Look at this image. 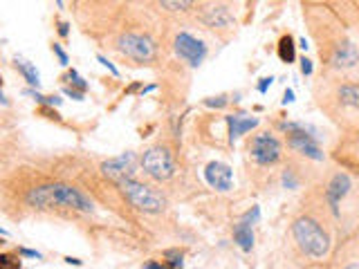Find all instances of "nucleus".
<instances>
[{
  "mask_svg": "<svg viewBox=\"0 0 359 269\" xmlns=\"http://www.w3.org/2000/svg\"><path fill=\"white\" fill-rule=\"evenodd\" d=\"M27 205L34 209H54V207H63V209H72V211H81V214H90L92 211V202L81 193L79 189H74L70 184H45V186H36L27 193Z\"/></svg>",
  "mask_w": 359,
  "mask_h": 269,
  "instance_id": "nucleus-1",
  "label": "nucleus"
},
{
  "mask_svg": "<svg viewBox=\"0 0 359 269\" xmlns=\"http://www.w3.org/2000/svg\"><path fill=\"white\" fill-rule=\"evenodd\" d=\"M321 108L346 128H359V83L344 81L333 85L328 99L321 101Z\"/></svg>",
  "mask_w": 359,
  "mask_h": 269,
  "instance_id": "nucleus-2",
  "label": "nucleus"
},
{
  "mask_svg": "<svg viewBox=\"0 0 359 269\" xmlns=\"http://www.w3.org/2000/svg\"><path fill=\"white\" fill-rule=\"evenodd\" d=\"M292 236H295V243L301 249V254L308 258L321 261L330 252V236L324 229V225L313 216H299L292 223Z\"/></svg>",
  "mask_w": 359,
  "mask_h": 269,
  "instance_id": "nucleus-3",
  "label": "nucleus"
},
{
  "mask_svg": "<svg viewBox=\"0 0 359 269\" xmlns=\"http://www.w3.org/2000/svg\"><path fill=\"white\" fill-rule=\"evenodd\" d=\"M279 128L288 134V146L304 155L306 159L321 162L324 159V150L319 146V134L317 130L304 121H281Z\"/></svg>",
  "mask_w": 359,
  "mask_h": 269,
  "instance_id": "nucleus-4",
  "label": "nucleus"
},
{
  "mask_svg": "<svg viewBox=\"0 0 359 269\" xmlns=\"http://www.w3.org/2000/svg\"><path fill=\"white\" fill-rule=\"evenodd\" d=\"M119 189L130 205L139 211H144V214H159V211H164V207H166V200L162 193H157L153 186L141 184L137 180L119 182Z\"/></svg>",
  "mask_w": 359,
  "mask_h": 269,
  "instance_id": "nucleus-5",
  "label": "nucleus"
},
{
  "mask_svg": "<svg viewBox=\"0 0 359 269\" xmlns=\"http://www.w3.org/2000/svg\"><path fill=\"white\" fill-rule=\"evenodd\" d=\"M321 59H326L328 67L333 70H351L359 63V47L348 38H339V41L321 47Z\"/></svg>",
  "mask_w": 359,
  "mask_h": 269,
  "instance_id": "nucleus-6",
  "label": "nucleus"
},
{
  "mask_svg": "<svg viewBox=\"0 0 359 269\" xmlns=\"http://www.w3.org/2000/svg\"><path fill=\"white\" fill-rule=\"evenodd\" d=\"M247 150H249V157L254 159V164L259 166H274L283 155L281 141L268 130L254 134L247 144Z\"/></svg>",
  "mask_w": 359,
  "mask_h": 269,
  "instance_id": "nucleus-7",
  "label": "nucleus"
},
{
  "mask_svg": "<svg viewBox=\"0 0 359 269\" xmlns=\"http://www.w3.org/2000/svg\"><path fill=\"white\" fill-rule=\"evenodd\" d=\"M141 168L148 177H153L157 182L173 177L175 173V159L171 155V150L166 146H153L141 155Z\"/></svg>",
  "mask_w": 359,
  "mask_h": 269,
  "instance_id": "nucleus-8",
  "label": "nucleus"
},
{
  "mask_svg": "<svg viewBox=\"0 0 359 269\" xmlns=\"http://www.w3.org/2000/svg\"><path fill=\"white\" fill-rule=\"evenodd\" d=\"M119 50L137 63H150L157 54V45L146 34H124L119 38Z\"/></svg>",
  "mask_w": 359,
  "mask_h": 269,
  "instance_id": "nucleus-9",
  "label": "nucleus"
},
{
  "mask_svg": "<svg viewBox=\"0 0 359 269\" xmlns=\"http://www.w3.org/2000/svg\"><path fill=\"white\" fill-rule=\"evenodd\" d=\"M173 47H175V54L180 56V59L186 61L191 67L202 65V61L207 59V45L200 41V38H195L186 32H180L175 36Z\"/></svg>",
  "mask_w": 359,
  "mask_h": 269,
  "instance_id": "nucleus-10",
  "label": "nucleus"
},
{
  "mask_svg": "<svg viewBox=\"0 0 359 269\" xmlns=\"http://www.w3.org/2000/svg\"><path fill=\"white\" fill-rule=\"evenodd\" d=\"M351 189H353V182H351V177L346 175V173L339 171V173H335L333 177H330L324 198H326V205L330 207V211H333L335 218L342 216V209L339 207H342V200L351 193Z\"/></svg>",
  "mask_w": 359,
  "mask_h": 269,
  "instance_id": "nucleus-11",
  "label": "nucleus"
},
{
  "mask_svg": "<svg viewBox=\"0 0 359 269\" xmlns=\"http://www.w3.org/2000/svg\"><path fill=\"white\" fill-rule=\"evenodd\" d=\"M137 164H135V153H121V155L112 157V159H106L101 164V171L103 175L115 180L117 184L124 180H133V173H135Z\"/></svg>",
  "mask_w": 359,
  "mask_h": 269,
  "instance_id": "nucleus-12",
  "label": "nucleus"
},
{
  "mask_svg": "<svg viewBox=\"0 0 359 269\" xmlns=\"http://www.w3.org/2000/svg\"><path fill=\"white\" fill-rule=\"evenodd\" d=\"M231 177H234L231 168L222 164V162H211V164H207V168H204V180L218 191H229Z\"/></svg>",
  "mask_w": 359,
  "mask_h": 269,
  "instance_id": "nucleus-13",
  "label": "nucleus"
},
{
  "mask_svg": "<svg viewBox=\"0 0 359 269\" xmlns=\"http://www.w3.org/2000/svg\"><path fill=\"white\" fill-rule=\"evenodd\" d=\"M202 21L209 27H213V30H225V27H231L234 18L225 5H209L202 12Z\"/></svg>",
  "mask_w": 359,
  "mask_h": 269,
  "instance_id": "nucleus-14",
  "label": "nucleus"
},
{
  "mask_svg": "<svg viewBox=\"0 0 359 269\" xmlns=\"http://www.w3.org/2000/svg\"><path fill=\"white\" fill-rule=\"evenodd\" d=\"M225 121H227V128H229V141H236L240 134L249 132L252 128L259 126V119L247 117V114H229Z\"/></svg>",
  "mask_w": 359,
  "mask_h": 269,
  "instance_id": "nucleus-15",
  "label": "nucleus"
},
{
  "mask_svg": "<svg viewBox=\"0 0 359 269\" xmlns=\"http://www.w3.org/2000/svg\"><path fill=\"white\" fill-rule=\"evenodd\" d=\"M337 159H342L344 164L359 168V132H355V137L346 139L342 146L337 148Z\"/></svg>",
  "mask_w": 359,
  "mask_h": 269,
  "instance_id": "nucleus-16",
  "label": "nucleus"
},
{
  "mask_svg": "<svg viewBox=\"0 0 359 269\" xmlns=\"http://www.w3.org/2000/svg\"><path fill=\"white\" fill-rule=\"evenodd\" d=\"M234 243L238 245L243 252H252L254 247V232H252V225L240 220L238 225L234 227Z\"/></svg>",
  "mask_w": 359,
  "mask_h": 269,
  "instance_id": "nucleus-17",
  "label": "nucleus"
},
{
  "mask_svg": "<svg viewBox=\"0 0 359 269\" xmlns=\"http://www.w3.org/2000/svg\"><path fill=\"white\" fill-rule=\"evenodd\" d=\"M279 59L283 63H288V65L297 61V45H295V38H292L290 34L281 36V41H279Z\"/></svg>",
  "mask_w": 359,
  "mask_h": 269,
  "instance_id": "nucleus-18",
  "label": "nucleus"
},
{
  "mask_svg": "<svg viewBox=\"0 0 359 269\" xmlns=\"http://www.w3.org/2000/svg\"><path fill=\"white\" fill-rule=\"evenodd\" d=\"M14 65H16V70L25 76V81H27V83H30V85H36V88H39L41 76H39V72H36V67H34L32 63H27V61H23V59H16V61H14Z\"/></svg>",
  "mask_w": 359,
  "mask_h": 269,
  "instance_id": "nucleus-19",
  "label": "nucleus"
},
{
  "mask_svg": "<svg viewBox=\"0 0 359 269\" xmlns=\"http://www.w3.org/2000/svg\"><path fill=\"white\" fill-rule=\"evenodd\" d=\"M0 269H21L18 254H0Z\"/></svg>",
  "mask_w": 359,
  "mask_h": 269,
  "instance_id": "nucleus-20",
  "label": "nucleus"
},
{
  "mask_svg": "<svg viewBox=\"0 0 359 269\" xmlns=\"http://www.w3.org/2000/svg\"><path fill=\"white\" fill-rule=\"evenodd\" d=\"M164 263H166L168 269H184L182 254L180 252H164Z\"/></svg>",
  "mask_w": 359,
  "mask_h": 269,
  "instance_id": "nucleus-21",
  "label": "nucleus"
},
{
  "mask_svg": "<svg viewBox=\"0 0 359 269\" xmlns=\"http://www.w3.org/2000/svg\"><path fill=\"white\" fill-rule=\"evenodd\" d=\"M65 79L70 81V88H74V90H79V92H86L88 90V83L81 79V76L77 74V72H68V76H65Z\"/></svg>",
  "mask_w": 359,
  "mask_h": 269,
  "instance_id": "nucleus-22",
  "label": "nucleus"
},
{
  "mask_svg": "<svg viewBox=\"0 0 359 269\" xmlns=\"http://www.w3.org/2000/svg\"><path fill=\"white\" fill-rule=\"evenodd\" d=\"M159 7L173 9V12H186V9L193 7V3H186V0H182V3H177V0H164V3H159Z\"/></svg>",
  "mask_w": 359,
  "mask_h": 269,
  "instance_id": "nucleus-23",
  "label": "nucleus"
},
{
  "mask_svg": "<svg viewBox=\"0 0 359 269\" xmlns=\"http://www.w3.org/2000/svg\"><path fill=\"white\" fill-rule=\"evenodd\" d=\"M283 184H286L288 189H297V177H295V171H288L286 168V173H283Z\"/></svg>",
  "mask_w": 359,
  "mask_h": 269,
  "instance_id": "nucleus-24",
  "label": "nucleus"
},
{
  "mask_svg": "<svg viewBox=\"0 0 359 269\" xmlns=\"http://www.w3.org/2000/svg\"><path fill=\"white\" fill-rule=\"evenodd\" d=\"M52 50H54V54H56V56H59L61 65H68V54H65V52L61 50V45H59V43H54V45H52Z\"/></svg>",
  "mask_w": 359,
  "mask_h": 269,
  "instance_id": "nucleus-25",
  "label": "nucleus"
},
{
  "mask_svg": "<svg viewBox=\"0 0 359 269\" xmlns=\"http://www.w3.org/2000/svg\"><path fill=\"white\" fill-rule=\"evenodd\" d=\"M301 72H304L306 76L313 74V61L306 59V56H304V59H301Z\"/></svg>",
  "mask_w": 359,
  "mask_h": 269,
  "instance_id": "nucleus-26",
  "label": "nucleus"
},
{
  "mask_svg": "<svg viewBox=\"0 0 359 269\" xmlns=\"http://www.w3.org/2000/svg\"><path fill=\"white\" fill-rule=\"evenodd\" d=\"M18 254H21V256H27V258H36V261H39V258H41V254H39V252H34V249H25V247L18 249Z\"/></svg>",
  "mask_w": 359,
  "mask_h": 269,
  "instance_id": "nucleus-27",
  "label": "nucleus"
},
{
  "mask_svg": "<svg viewBox=\"0 0 359 269\" xmlns=\"http://www.w3.org/2000/svg\"><path fill=\"white\" fill-rule=\"evenodd\" d=\"M204 103L207 105H216V108H222V105L227 103V97H213V99H207Z\"/></svg>",
  "mask_w": 359,
  "mask_h": 269,
  "instance_id": "nucleus-28",
  "label": "nucleus"
},
{
  "mask_svg": "<svg viewBox=\"0 0 359 269\" xmlns=\"http://www.w3.org/2000/svg\"><path fill=\"white\" fill-rule=\"evenodd\" d=\"M97 59H99V63H103V65H106V67H108V70H110L112 74H115V76L119 74V72H117V67H115V65H112V63H110V61L106 59V56H101V54H99V56H97Z\"/></svg>",
  "mask_w": 359,
  "mask_h": 269,
  "instance_id": "nucleus-29",
  "label": "nucleus"
},
{
  "mask_svg": "<svg viewBox=\"0 0 359 269\" xmlns=\"http://www.w3.org/2000/svg\"><path fill=\"white\" fill-rule=\"evenodd\" d=\"M65 94H68V97H72V99H77V101H81L83 99V92H79V90H74V88H65Z\"/></svg>",
  "mask_w": 359,
  "mask_h": 269,
  "instance_id": "nucleus-30",
  "label": "nucleus"
},
{
  "mask_svg": "<svg viewBox=\"0 0 359 269\" xmlns=\"http://www.w3.org/2000/svg\"><path fill=\"white\" fill-rule=\"evenodd\" d=\"M272 76H270V79H261V83H259V92H268V88H270V85H272Z\"/></svg>",
  "mask_w": 359,
  "mask_h": 269,
  "instance_id": "nucleus-31",
  "label": "nucleus"
},
{
  "mask_svg": "<svg viewBox=\"0 0 359 269\" xmlns=\"http://www.w3.org/2000/svg\"><path fill=\"white\" fill-rule=\"evenodd\" d=\"M144 269H168V267H166V263L162 261V263H146Z\"/></svg>",
  "mask_w": 359,
  "mask_h": 269,
  "instance_id": "nucleus-32",
  "label": "nucleus"
},
{
  "mask_svg": "<svg viewBox=\"0 0 359 269\" xmlns=\"http://www.w3.org/2000/svg\"><path fill=\"white\" fill-rule=\"evenodd\" d=\"M41 112H43V114H47V119H59V114H56L54 110H50V108H47V105H43V108H41Z\"/></svg>",
  "mask_w": 359,
  "mask_h": 269,
  "instance_id": "nucleus-33",
  "label": "nucleus"
},
{
  "mask_svg": "<svg viewBox=\"0 0 359 269\" xmlns=\"http://www.w3.org/2000/svg\"><path fill=\"white\" fill-rule=\"evenodd\" d=\"M59 34L61 36H68L70 34V25L68 23H59Z\"/></svg>",
  "mask_w": 359,
  "mask_h": 269,
  "instance_id": "nucleus-34",
  "label": "nucleus"
},
{
  "mask_svg": "<svg viewBox=\"0 0 359 269\" xmlns=\"http://www.w3.org/2000/svg\"><path fill=\"white\" fill-rule=\"evenodd\" d=\"M292 101H295V92L286 90V94H283V103H292Z\"/></svg>",
  "mask_w": 359,
  "mask_h": 269,
  "instance_id": "nucleus-35",
  "label": "nucleus"
},
{
  "mask_svg": "<svg viewBox=\"0 0 359 269\" xmlns=\"http://www.w3.org/2000/svg\"><path fill=\"white\" fill-rule=\"evenodd\" d=\"M65 261H68L70 265H81V261H79V258H65Z\"/></svg>",
  "mask_w": 359,
  "mask_h": 269,
  "instance_id": "nucleus-36",
  "label": "nucleus"
},
{
  "mask_svg": "<svg viewBox=\"0 0 359 269\" xmlns=\"http://www.w3.org/2000/svg\"><path fill=\"white\" fill-rule=\"evenodd\" d=\"M344 269H359V263H351V265H346Z\"/></svg>",
  "mask_w": 359,
  "mask_h": 269,
  "instance_id": "nucleus-37",
  "label": "nucleus"
},
{
  "mask_svg": "<svg viewBox=\"0 0 359 269\" xmlns=\"http://www.w3.org/2000/svg\"><path fill=\"white\" fill-rule=\"evenodd\" d=\"M0 101H3V103H5V97H3V92H0Z\"/></svg>",
  "mask_w": 359,
  "mask_h": 269,
  "instance_id": "nucleus-38",
  "label": "nucleus"
},
{
  "mask_svg": "<svg viewBox=\"0 0 359 269\" xmlns=\"http://www.w3.org/2000/svg\"><path fill=\"white\" fill-rule=\"evenodd\" d=\"M0 245H5V238H0Z\"/></svg>",
  "mask_w": 359,
  "mask_h": 269,
  "instance_id": "nucleus-39",
  "label": "nucleus"
},
{
  "mask_svg": "<svg viewBox=\"0 0 359 269\" xmlns=\"http://www.w3.org/2000/svg\"><path fill=\"white\" fill-rule=\"evenodd\" d=\"M0 236H5V232H3V229H0Z\"/></svg>",
  "mask_w": 359,
  "mask_h": 269,
  "instance_id": "nucleus-40",
  "label": "nucleus"
}]
</instances>
